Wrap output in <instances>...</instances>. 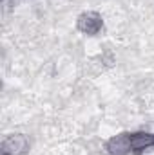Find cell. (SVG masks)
Here are the masks:
<instances>
[{"label": "cell", "mask_w": 154, "mask_h": 155, "mask_svg": "<svg viewBox=\"0 0 154 155\" xmlns=\"http://www.w3.org/2000/svg\"><path fill=\"white\" fill-rule=\"evenodd\" d=\"M129 143H131L132 153H142L149 148H154V134L152 132H132L129 134Z\"/></svg>", "instance_id": "obj_3"}, {"label": "cell", "mask_w": 154, "mask_h": 155, "mask_svg": "<svg viewBox=\"0 0 154 155\" xmlns=\"http://www.w3.org/2000/svg\"><path fill=\"white\" fill-rule=\"evenodd\" d=\"M105 150L109 155H129L131 152V143H129V134H118L113 135L107 143H105Z\"/></svg>", "instance_id": "obj_4"}, {"label": "cell", "mask_w": 154, "mask_h": 155, "mask_svg": "<svg viewBox=\"0 0 154 155\" xmlns=\"http://www.w3.org/2000/svg\"><path fill=\"white\" fill-rule=\"evenodd\" d=\"M76 29L82 35L87 36H96L103 29V18L96 11H85L76 18Z\"/></svg>", "instance_id": "obj_1"}, {"label": "cell", "mask_w": 154, "mask_h": 155, "mask_svg": "<svg viewBox=\"0 0 154 155\" xmlns=\"http://www.w3.org/2000/svg\"><path fill=\"white\" fill-rule=\"evenodd\" d=\"M31 143L24 134H11L0 144V155H27Z\"/></svg>", "instance_id": "obj_2"}]
</instances>
